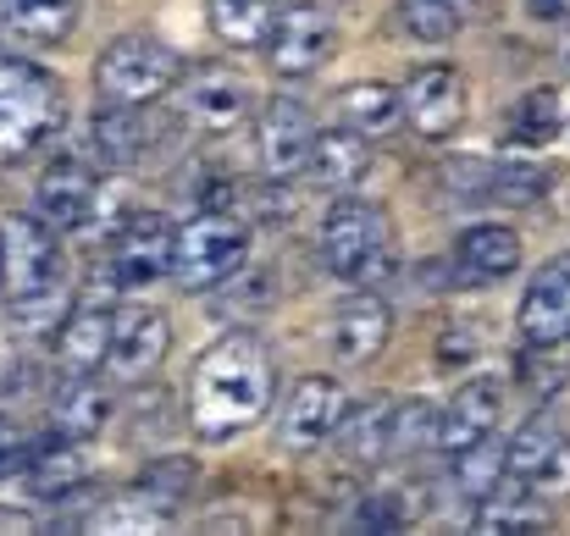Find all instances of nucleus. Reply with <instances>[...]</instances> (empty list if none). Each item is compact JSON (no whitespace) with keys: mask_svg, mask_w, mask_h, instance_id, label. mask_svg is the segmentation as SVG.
Returning <instances> with one entry per match:
<instances>
[{"mask_svg":"<svg viewBox=\"0 0 570 536\" xmlns=\"http://www.w3.org/2000/svg\"><path fill=\"white\" fill-rule=\"evenodd\" d=\"M277 365L255 332H222L189 370V426L199 443L244 437L272 404Z\"/></svg>","mask_w":570,"mask_h":536,"instance_id":"f257e3e1","label":"nucleus"},{"mask_svg":"<svg viewBox=\"0 0 570 536\" xmlns=\"http://www.w3.org/2000/svg\"><path fill=\"white\" fill-rule=\"evenodd\" d=\"M67 122V95L61 78L22 61V56H0V156H33L39 145H50Z\"/></svg>","mask_w":570,"mask_h":536,"instance_id":"f03ea898","label":"nucleus"},{"mask_svg":"<svg viewBox=\"0 0 570 536\" xmlns=\"http://www.w3.org/2000/svg\"><path fill=\"white\" fill-rule=\"evenodd\" d=\"M322 266L350 282L372 288L393 271V221L377 199H333L322 216Z\"/></svg>","mask_w":570,"mask_h":536,"instance_id":"7ed1b4c3","label":"nucleus"},{"mask_svg":"<svg viewBox=\"0 0 570 536\" xmlns=\"http://www.w3.org/2000/svg\"><path fill=\"white\" fill-rule=\"evenodd\" d=\"M117 193L100 178V161L78 156H56L39 182H33V216H45L61 238H83V232H111V205Z\"/></svg>","mask_w":570,"mask_h":536,"instance_id":"20e7f679","label":"nucleus"},{"mask_svg":"<svg viewBox=\"0 0 570 536\" xmlns=\"http://www.w3.org/2000/svg\"><path fill=\"white\" fill-rule=\"evenodd\" d=\"M178 83H184V56L156 33H122L95 61V89L111 106H156Z\"/></svg>","mask_w":570,"mask_h":536,"instance_id":"39448f33","label":"nucleus"},{"mask_svg":"<svg viewBox=\"0 0 570 536\" xmlns=\"http://www.w3.org/2000/svg\"><path fill=\"white\" fill-rule=\"evenodd\" d=\"M244 266H249V227L233 210H199L178 227L173 282L184 294H210Z\"/></svg>","mask_w":570,"mask_h":536,"instance_id":"423d86ee","label":"nucleus"},{"mask_svg":"<svg viewBox=\"0 0 570 536\" xmlns=\"http://www.w3.org/2000/svg\"><path fill=\"white\" fill-rule=\"evenodd\" d=\"M0 294L6 305H22V299H45V294H61L67 288V255H61V232L45 221V216H11L0 227Z\"/></svg>","mask_w":570,"mask_h":536,"instance_id":"0eeeda50","label":"nucleus"},{"mask_svg":"<svg viewBox=\"0 0 570 536\" xmlns=\"http://www.w3.org/2000/svg\"><path fill=\"white\" fill-rule=\"evenodd\" d=\"M167 150V122L150 106H111L83 122V156L100 167H145Z\"/></svg>","mask_w":570,"mask_h":536,"instance_id":"6e6552de","label":"nucleus"},{"mask_svg":"<svg viewBox=\"0 0 570 536\" xmlns=\"http://www.w3.org/2000/svg\"><path fill=\"white\" fill-rule=\"evenodd\" d=\"M333 44H338L333 11L316 0H294V6H277V22L266 33V67L277 78H305L333 56Z\"/></svg>","mask_w":570,"mask_h":536,"instance_id":"1a4fd4ad","label":"nucleus"},{"mask_svg":"<svg viewBox=\"0 0 570 536\" xmlns=\"http://www.w3.org/2000/svg\"><path fill=\"white\" fill-rule=\"evenodd\" d=\"M311 150H316V122H311L305 100L272 95L266 106H255V161H261L266 178H299L311 167Z\"/></svg>","mask_w":570,"mask_h":536,"instance_id":"9d476101","label":"nucleus"},{"mask_svg":"<svg viewBox=\"0 0 570 536\" xmlns=\"http://www.w3.org/2000/svg\"><path fill=\"white\" fill-rule=\"evenodd\" d=\"M465 106H471V89H465V72L454 61H426L410 72L404 83V122L426 139V145H443L460 133L465 122Z\"/></svg>","mask_w":570,"mask_h":536,"instance_id":"9b49d317","label":"nucleus"},{"mask_svg":"<svg viewBox=\"0 0 570 536\" xmlns=\"http://www.w3.org/2000/svg\"><path fill=\"white\" fill-rule=\"evenodd\" d=\"M173 249H178V227L161 210H128L122 227L111 232L117 288H150V282L173 277Z\"/></svg>","mask_w":570,"mask_h":536,"instance_id":"f8f14e48","label":"nucleus"},{"mask_svg":"<svg viewBox=\"0 0 570 536\" xmlns=\"http://www.w3.org/2000/svg\"><path fill=\"white\" fill-rule=\"evenodd\" d=\"M249 111H255V95H249V83H244L233 67L199 61L194 72H184V106H178V117L189 122L194 133L222 139V133L244 128Z\"/></svg>","mask_w":570,"mask_h":536,"instance_id":"ddd939ff","label":"nucleus"},{"mask_svg":"<svg viewBox=\"0 0 570 536\" xmlns=\"http://www.w3.org/2000/svg\"><path fill=\"white\" fill-rule=\"evenodd\" d=\"M344 415H350V393L333 376H299L277 415V443L288 454H316L322 443H333Z\"/></svg>","mask_w":570,"mask_h":536,"instance_id":"4468645a","label":"nucleus"},{"mask_svg":"<svg viewBox=\"0 0 570 536\" xmlns=\"http://www.w3.org/2000/svg\"><path fill=\"white\" fill-rule=\"evenodd\" d=\"M167 349H173V316L161 305L134 299V305L117 310V321H111V355H106L117 381H145L167 359Z\"/></svg>","mask_w":570,"mask_h":536,"instance_id":"2eb2a0df","label":"nucleus"},{"mask_svg":"<svg viewBox=\"0 0 570 536\" xmlns=\"http://www.w3.org/2000/svg\"><path fill=\"white\" fill-rule=\"evenodd\" d=\"M515 332L527 349H560L570 344V255H554L532 271L521 310H515Z\"/></svg>","mask_w":570,"mask_h":536,"instance_id":"dca6fc26","label":"nucleus"},{"mask_svg":"<svg viewBox=\"0 0 570 536\" xmlns=\"http://www.w3.org/2000/svg\"><path fill=\"white\" fill-rule=\"evenodd\" d=\"M387 338H393V310H387V299L372 294V288H355V294H344L338 299V310H333V327H327V349L338 365H372V359L387 349Z\"/></svg>","mask_w":570,"mask_h":536,"instance_id":"f3484780","label":"nucleus"},{"mask_svg":"<svg viewBox=\"0 0 570 536\" xmlns=\"http://www.w3.org/2000/svg\"><path fill=\"white\" fill-rule=\"evenodd\" d=\"M521 232L510 221H471L460 238H454V277L465 288H488V282H504L521 271Z\"/></svg>","mask_w":570,"mask_h":536,"instance_id":"a211bd4d","label":"nucleus"},{"mask_svg":"<svg viewBox=\"0 0 570 536\" xmlns=\"http://www.w3.org/2000/svg\"><path fill=\"white\" fill-rule=\"evenodd\" d=\"M499 420H504V381L499 376H471V381L454 387V398L438 415V448L443 454H460L476 437L499 431Z\"/></svg>","mask_w":570,"mask_h":536,"instance_id":"6ab92c4d","label":"nucleus"},{"mask_svg":"<svg viewBox=\"0 0 570 536\" xmlns=\"http://www.w3.org/2000/svg\"><path fill=\"white\" fill-rule=\"evenodd\" d=\"M106 420H111V393L95 381V370H67V381L50 398V431L89 443V437L106 431Z\"/></svg>","mask_w":570,"mask_h":536,"instance_id":"aec40b11","label":"nucleus"},{"mask_svg":"<svg viewBox=\"0 0 570 536\" xmlns=\"http://www.w3.org/2000/svg\"><path fill=\"white\" fill-rule=\"evenodd\" d=\"M22 482H28V493H33L39 504H78L83 487H89V465H83V454H78L72 437H50V443H39V454L28 459Z\"/></svg>","mask_w":570,"mask_h":536,"instance_id":"412c9836","label":"nucleus"},{"mask_svg":"<svg viewBox=\"0 0 570 536\" xmlns=\"http://www.w3.org/2000/svg\"><path fill=\"white\" fill-rule=\"evenodd\" d=\"M311 172L322 188H333V193H355L361 182L372 178V145H366V133H355V128H327V133H316V150H311Z\"/></svg>","mask_w":570,"mask_h":536,"instance_id":"4be33fe9","label":"nucleus"},{"mask_svg":"<svg viewBox=\"0 0 570 536\" xmlns=\"http://www.w3.org/2000/svg\"><path fill=\"white\" fill-rule=\"evenodd\" d=\"M111 321H117V310H106V305H78V310H67V321L56 327V359H61V370H100L106 355H111Z\"/></svg>","mask_w":570,"mask_h":536,"instance_id":"5701e85b","label":"nucleus"},{"mask_svg":"<svg viewBox=\"0 0 570 536\" xmlns=\"http://www.w3.org/2000/svg\"><path fill=\"white\" fill-rule=\"evenodd\" d=\"M504 476H510V443H499V431H488V437H476L471 448L449 454V493H454L460 504H471V509H476Z\"/></svg>","mask_w":570,"mask_h":536,"instance_id":"b1692460","label":"nucleus"},{"mask_svg":"<svg viewBox=\"0 0 570 536\" xmlns=\"http://www.w3.org/2000/svg\"><path fill=\"white\" fill-rule=\"evenodd\" d=\"M566 133V100H560V89H527V95H515V106L504 111V145L510 150H543V145H554Z\"/></svg>","mask_w":570,"mask_h":536,"instance_id":"393cba45","label":"nucleus"},{"mask_svg":"<svg viewBox=\"0 0 570 536\" xmlns=\"http://www.w3.org/2000/svg\"><path fill=\"white\" fill-rule=\"evenodd\" d=\"M549 515H543V498H538V482L527 476H504L482 504H476V532H543Z\"/></svg>","mask_w":570,"mask_h":536,"instance_id":"a878e982","label":"nucleus"},{"mask_svg":"<svg viewBox=\"0 0 570 536\" xmlns=\"http://www.w3.org/2000/svg\"><path fill=\"white\" fill-rule=\"evenodd\" d=\"M333 111H338L344 128H355L366 139H382V133H393L404 122V89H393V83H350V89L333 95Z\"/></svg>","mask_w":570,"mask_h":536,"instance_id":"bb28decb","label":"nucleus"},{"mask_svg":"<svg viewBox=\"0 0 570 536\" xmlns=\"http://www.w3.org/2000/svg\"><path fill=\"white\" fill-rule=\"evenodd\" d=\"M387 398H366V404H350V415H344V426L333 431V443H338V459L344 465H355V470H372L387 459Z\"/></svg>","mask_w":570,"mask_h":536,"instance_id":"cd10ccee","label":"nucleus"},{"mask_svg":"<svg viewBox=\"0 0 570 536\" xmlns=\"http://www.w3.org/2000/svg\"><path fill=\"white\" fill-rule=\"evenodd\" d=\"M205 22L222 44L255 50V44H266V33L277 22V0H205Z\"/></svg>","mask_w":570,"mask_h":536,"instance_id":"c85d7f7f","label":"nucleus"},{"mask_svg":"<svg viewBox=\"0 0 570 536\" xmlns=\"http://www.w3.org/2000/svg\"><path fill=\"white\" fill-rule=\"evenodd\" d=\"M83 0H0V22L33 44H56L78 28Z\"/></svg>","mask_w":570,"mask_h":536,"instance_id":"c756f323","label":"nucleus"},{"mask_svg":"<svg viewBox=\"0 0 570 536\" xmlns=\"http://www.w3.org/2000/svg\"><path fill=\"white\" fill-rule=\"evenodd\" d=\"M549 188H554V172H549L543 161H527V156H499V161H493V172H488V205L527 210V205H538Z\"/></svg>","mask_w":570,"mask_h":536,"instance_id":"7c9ffc66","label":"nucleus"},{"mask_svg":"<svg viewBox=\"0 0 570 536\" xmlns=\"http://www.w3.org/2000/svg\"><path fill=\"white\" fill-rule=\"evenodd\" d=\"M438 404L426 398H399L387 409V459H415L426 448H438Z\"/></svg>","mask_w":570,"mask_h":536,"instance_id":"2f4dec72","label":"nucleus"},{"mask_svg":"<svg viewBox=\"0 0 570 536\" xmlns=\"http://www.w3.org/2000/svg\"><path fill=\"white\" fill-rule=\"evenodd\" d=\"M560 443H566V431H560L554 409H538V415H532V420L510 437V476L538 482V476L549 470V459L560 454Z\"/></svg>","mask_w":570,"mask_h":536,"instance_id":"473e14b6","label":"nucleus"},{"mask_svg":"<svg viewBox=\"0 0 570 536\" xmlns=\"http://www.w3.org/2000/svg\"><path fill=\"white\" fill-rule=\"evenodd\" d=\"M89 526L106 532V536H134V532H167L173 515H161L139 487H128V493H117L111 504H100V509L89 515Z\"/></svg>","mask_w":570,"mask_h":536,"instance_id":"72a5a7b5","label":"nucleus"},{"mask_svg":"<svg viewBox=\"0 0 570 536\" xmlns=\"http://www.w3.org/2000/svg\"><path fill=\"white\" fill-rule=\"evenodd\" d=\"M393 17H399L404 39H415V44H449L465 28V17L454 11V0H399Z\"/></svg>","mask_w":570,"mask_h":536,"instance_id":"f704fd0d","label":"nucleus"},{"mask_svg":"<svg viewBox=\"0 0 570 536\" xmlns=\"http://www.w3.org/2000/svg\"><path fill=\"white\" fill-rule=\"evenodd\" d=\"M134 487H139L161 515H178V509H184V498H189V487H194V459L189 454H167V459L145 465Z\"/></svg>","mask_w":570,"mask_h":536,"instance_id":"c9c22d12","label":"nucleus"},{"mask_svg":"<svg viewBox=\"0 0 570 536\" xmlns=\"http://www.w3.org/2000/svg\"><path fill=\"white\" fill-rule=\"evenodd\" d=\"M488 172H493V161H488V156H449V161L438 167L443 205H454V210L488 205Z\"/></svg>","mask_w":570,"mask_h":536,"instance_id":"e433bc0d","label":"nucleus"},{"mask_svg":"<svg viewBox=\"0 0 570 536\" xmlns=\"http://www.w3.org/2000/svg\"><path fill=\"white\" fill-rule=\"evenodd\" d=\"M350 532H404L410 526V498L399 487H372L350 504Z\"/></svg>","mask_w":570,"mask_h":536,"instance_id":"4c0bfd02","label":"nucleus"},{"mask_svg":"<svg viewBox=\"0 0 570 536\" xmlns=\"http://www.w3.org/2000/svg\"><path fill=\"white\" fill-rule=\"evenodd\" d=\"M482 349V338H476V327L471 321H454L449 332H443V344H438V359H449V365H465V359Z\"/></svg>","mask_w":570,"mask_h":536,"instance_id":"58836bf2","label":"nucleus"},{"mask_svg":"<svg viewBox=\"0 0 570 536\" xmlns=\"http://www.w3.org/2000/svg\"><path fill=\"white\" fill-rule=\"evenodd\" d=\"M538 487L554 493V498H570V443H560V454L549 459V470L538 476Z\"/></svg>","mask_w":570,"mask_h":536,"instance_id":"ea45409f","label":"nucleus"},{"mask_svg":"<svg viewBox=\"0 0 570 536\" xmlns=\"http://www.w3.org/2000/svg\"><path fill=\"white\" fill-rule=\"evenodd\" d=\"M532 22H570V0H527Z\"/></svg>","mask_w":570,"mask_h":536,"instance_id":"a19ab883","label":"nucleus"},{"mask_svg":"<svg viewBox=\"0 0 570 536\" xmlns=\"http://www.w3.org/2000/svg\"><path fill=\"white\" fill-rule=\"evenodd\" d=\"M493 6H499V0H454V11H460L465 22H476V17H488Z\"/></svg>","mask_w":570,"mask_h":536,"instance_id":"79ce46f5","label":"nucleus"},{"mask_svg":"<svg viewBox=\"0 0 570 536\" xmlns=\"http://www.w3.org/2000/svg\"><path fill=\"white\" fill-rule=\"evenodd\" d=\"M554 56H560V72L570 78V22H566V33H560V50H554Z\"/></svg>","mask_w":570,"mask_h":536,"instance_id":"37998d69","label":"nucleus"},{"mask_svg":"<svg viewBox=\"0 0 570 536\" xmlns=\"http://www.w3.org/2000/svg\"><path fill=\"white\" fill-rule=\"evenodd\" d=\"M0 266H6V255H0Z\"/></svg>","mask_w":570,"mask_h":536,"instance_id":"c03bdc74","label":"nucleus"}]
</instances>
